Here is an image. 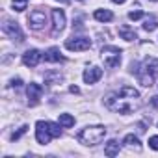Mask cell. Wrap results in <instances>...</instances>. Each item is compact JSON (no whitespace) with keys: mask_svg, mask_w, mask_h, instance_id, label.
Listing matches in <instances>:
<instances>
[{"mask_svg":"<svg viewBox=\"0 0 158 158\" xmlns=\"http://www.w3.org/2000/svg\"><path fill=\"white\" fill-rule=\"evenodd\" d=\"M132 73H136L138 76V80L141 86L145 88H151L152 86V80H154V76L158 74V60L154 58H147L141 65V69H132Z\"/></svg>","mask_w":158,"mask_h":158,"instance_id":"obj_2","label":"cell"},{"mask_svg":"<svg viewBox=\"0 0 158 158\" xmlns=\"http://www.w3.org/2000/svg\"><path fill=\"white\" fill-rule=\"evenodd\" d=\"M91 47V41L88 37H71L65 41V48L67 50H74V52H82L88 50Z\"/></svg>","mask_w":158,"mask_h":158,"instance_id":"obj_7","label":"cell"},{"mask_svg":"<svg viewBox=\"0 0 158 158\" xmlns=\"http://www.w3.org/2000/svg\"><path fill=\"white\" fill-rule=\"evenodd\" d=\"M123 143H125L128 149H136V151H139V149H141V143H139L138 136H134V134H127V136H125V139H123Z\"/></svg>","mask_w":158,"mask_h":158,"instance_id":"obj_15","label":"cell"},{"mask_svg":"<svg viewBox=\"0 0 158 158\" xmlns=\"http://www.w3.org/2000/svg\"><path fill=\"white\" fill-rule=\"evenodd\" d=\"M104 136H106V128L101 127V125H95V127L82 128L80 132H78L76 139L82 145H97V143H101L104 139Z\"/></svg>","mask_w":158,"mask_h":158,"instance_id":"obj_3","label":"cell"},{"mask_svg":"<svg viewBox=\"0 0 158 158\" xmlns=\"http://www.w3.org/2000/svg\"><path fill=\"white\" fill-rule=\"evenodd\" d=\"M71 91H73V93H78V91H80V89H78L76 86H71Z\"/></svg>","mask_w":158,"mask_h":158,"instance_id":"obj_26","label":"cell"},{"mask_svg":"<svg viewBox=\"0 0 158 158\" xmlns=\"http://www.w3.org/2000/svg\"><path fill=\"white\" fill-rule=\"evenodd\" d=\"M60 2H69V0H60Z\"/></svg>","mask_w":158,"mask_h":158,"instance_id":"obj_28","label":"cell"},{"mask_svg":"<svg viewBox=\"0 0 158 158\" xmlns=\"http://www.w3.org/2000/svg\"><path fill=\"white\" fill-rule=\"evenodd\" d=\"M112 2H115V4H125L127 0H112Z\"/></svg>","mask_w":158,"mask_h":158,"instance_id":"obj_27","label":"cell"},{"mask_svg":"<svg viewBox=\"0 0 158 158\" xmlns=\"http://www.w3.org/2000/svg\"><path fill=\"white\" fill-rule=\"evenodd\" d=\"M21 84H23L21 78H17V80H13V82H11V86H13V88H21Z\"/></svg>","mask_w":158,"mask_h":158,"instance_id":"obj_24","label":"cell"},{"mask_svg":"<svg viewBox=\"0 0 158 158\" xmlns=\"http://www.w3.org/2000/svg\"><path fill=\"white\" fill-rule=\"evenodd\" d=\"M101 78H102V69H99V67H91V69L84 71V82L86 84H95Z\"/></svg>","mask_w":158,"mask_h":158,"instance_id":"obj_12","label":"cell"},{"mask_svg":"<svg viewBox=\"0 0 158 158\" xmlns=\"http://www.w3.org/2000/svg\"><path fill=\"white\" fill-rule=\"evenodd\" d=\"M101 58H102L106 67L114 69V67H117L121 63V50L117 47H104L101 50Z\"/></svg>","mask_w":158,"mask_h":158,"instance_id":"obj_4","label":"cell"},{"mask_svg":"<svg viewBox=\"0 0 158 158\" xmlns=\"http://www.w3.org/2000/svg\"><path fill=\"white\" fill-rule=\"evenodd\" d=\"M149 147L154 149V151H158V136H151L149 138Z\"/></svg>","mask_w":158,"mask_h":158,"instance_id":"obj_23","label":"cell"},{"mask_svg":"<svg viewBox=\"0 0 158 158\" xmlns=\"http://www.w3.org/2000/svg\"><path fill=\"white\" fill-rule=\"evenodd\" d=\"M50 138H54V136H52V127H50V123H48V121H37V123H35V139H37V143L47 145V143L50 141Z\"/></svg>","mask_w":158,"mask_h":158,"instance_id":"obj_5","label":"cell"},{"mask_svg":"<svg viewBox=\"0 0 158 158\" xmlns=\"http://www.w3.org/2000/svg\"><path fill=\"white\" fill-rule=\"evenodd\" d=\"M119 35H121V39H125V41H134L136 37H138V34H136V30L134 28H130V26H119Z\"/></svg>","mask_w":158,"mask_h":158,"instance_id":"obj_14","label":"cell"},{"mask_svg":"<svg viewBox=\"0 0 158 158\" xmlns=\"http://www.w3.org/2000/svg\"><path fill=\"white\" fill-rule=\"evenodd\" d=\"M139 104H141L139 91L130 86H123L119 91H114V93L106 95V99H104V106L115 114H130V112L138 110Z\"/></svg>","mask_w":158,"mask_h":158,"instance_id":"obj_1","label":"cell"},{"mask_svg":"<svg viewBox=\"0 0 158 158\" xmlns=\"http://www.w3.org/2000/svg\"><path fill=\"white\" fill-rule=\"evenodd\" d=\"M152 2H158V0H152Z\"/></svg>","mask_w":158,"mask_h":158,"instance_id":"obj_29","label":"cell"},{"mask_svg":"<svg viewBox=\"0 0 158 158\" xmlns=\"http://www.w3.org/2000/svg\"><path fill=\"white\" fill-rule=\"evenodd\" d=\"M141 17H143V11H139V10L128 13V19H130V21H138V19H141Z\"/></svg>","mask_w":158,"mask_h":158,"instance_id":"obj_21","label":"cell"},{"mask_svg":"<svg viewBox=\"0 0 158 158\" xmlns=\"http://www.w3.org/2000/svg\"><path fill=\"white\" fill-rule=\"evenodd\" d=\"M39 60H41V54H39V50H35V48H30V50H26V52L23 54V63H24L26 67H35V65L39 63Z\"/></svg>","mask_w":158,"mask_h":158,"instance_id":"obj_11","label":"cell"},{"mask_svg":"<svg viewBox=\"0 0 158 158\" xmlns=\"http://www.w3.org/2000/svg\"><path fill=\"white\" fill-rule=\"evenodd\" d=\"M28 24L30 28L34 30H41L45 24H47V13L43 10H34L30 15H28Z\"/></svg>","mask_w":158,"mask_h":158,"instance_id":"obj_8","label":"cell"},{"mask_svg":"<svg viewBox=\"0 0 158 158\" xmlns=\"http://www.w3.org/2000/svg\"><path fill=\"white\" fill-rule=\"evenodd\" d=\"M26 93H28V104L30 106H35L39 102V99H41V95H43V88L39 84H34L32 82V84H28Z\"/></svg>","mask_w":158,"mask_h":158,"instance_id":"obj_9","label":"cell"},{"mask_svg":"<svg viewBox=\"0 0 158 158\" xmlns=\"http://www.w3.org/2000/svg\"><path fill=\"white\" fill-rule=\"evenodd\" d=\"M26 130H28V127H21L17 132H13V134H11V139H13V141H15V139H19V138H21V136H23Z\"/></svg>","mask_w":158,"mask_h":158,"instance_id":"obj_22","label":"cell"},{"mask_svg":"<svg viewBox=\"0 0 158 158\" xmlns=\"http://www.w3.org/2000/svg\"><path fill=\"white\" fill-rule=\"evenodd\" d=\"M65 28V13L61 10H52V32L60 34Z\"/></svg>","mask_w":158,"mask_h":158,"instance_id":"obj_10","label":"cell"},{"mask_svg":"<svg viewBox=\"0 0 158 158\" xmlns=\"http://www.w3.org/2000/svg\"><path fill=\"white\" fill-rule=\"evenodd\" d=\"M158 26V23H156V19L151 15V17H147L145 19V23H143V30H147V32H152L154 28Z\"/></svg>","mask_w":158,"mask_h":158,"instance_id":"obj_19","label":"cell"},{"mask_svg":"<svg viewBox=\"0 0 158 158\" xmlns=\"http://www.w3.org/2000/svg\"><path fill=\"white\" fill-rule=\"evenodd\" d=\"M104 154H106V156H115V154H119V141L110 139V141L106 143V147H104Z\"/></svg>","mask_w":158,"mask_h":158,"instance_id":"obj_17","label":"cell"},{"mask_svg":"<svg viewBox=\"0 0 158 158\" xmlns=\"http://www.w3.org/2000/svg\"><path fill=\"white\" fill-rule=\"evenodd\" d=\"M2 30H4L6 35H10V37H11L13 41H17V43H23V41H24V34H23L21 26H19L17 23H13V21H4Z\"/></svg>","mask_w":158,"mask_h":158,"instance_id":"obj_6","label":"cell"},{"mask_svg":"<svg viewBox=\"0 0 158 158\" xmlns=\"http://www.w3.org/2000/svg\"><path fill=\"white\" fill-rule=\"evenodd\" d=\"M11 4H13L15 11H24L26 6H28V0H11Z\"/></svg>","mask_w":158,"mask_h":158,"instance_id":"obj_20","label":"cell"},{"mask_svg":"<svg viewBox=\"0 0 158 158\" xmlns=\"http://www.w3.org/2000/svg\"><path fill=\"white\" fill-rule=\"evenodd\" d=\"M43 58H45V61H52V63L63 61V56H61V52H60L58 47H50V48L43 54Z\"/></svg>","mask_w":158,"mask_h":158,"instance_id":"obj_13","label":"cell"},{"mask_svg":"<svg viewBox=\"0 0 158 158\" xmlns=\"http://www.w3.org/2000/svg\"><path fill=\"white\" fill-rule=\"evenodd\" d=\"M60 125L63 127V128H71L73 125H74V117L71 115V114H60Z\"/></svg>","mask_w":158,"mask_h":158,"instance_id":"obj_18","label":"cell"},{"mask_svg":"<svg viewBox=\"0 0 158 158\" xmlns=\"http://www.w3.org/2000/svg\"><path fill=\"white\" fill-rule=\"evenodd\" d=\"M151 104H152L154 108H158V95H154V97L151 99Z\"/></svg>","mask_w":158,"mask_h":158,"instance_id":"obj_25","label":"cell"},{"mask_svg":"<svg viewBox=\"0 0 158 158\" xmlns=\"http://www.w3.org/2000/svg\"><path fill=\"white\" fill-rule=\"evenodd\" d=\"M93 17H95L99 23H110V21L114 19V13H112L110 10H97Z\"/></svg>","mask_w":158,"mask_h":158,"instance_id":"obj_16","label":"cell"}]
</instances>
